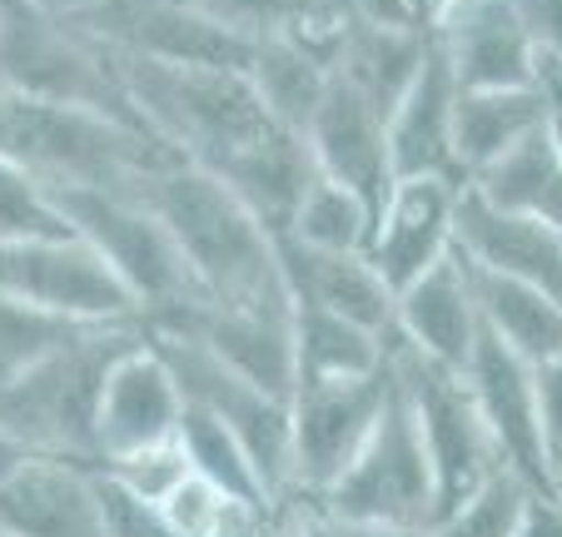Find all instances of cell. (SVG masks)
I'll use <instances>...</instances> for the list:
<instances>
[{"label":"cell","instance_id":"8992f818","mask_svg":"<svg viewBox=\"0 0 562 537\" xmlns=\"http://www.w3.org/2000/svg\"><path fill=\"white\" fill-rule=\"evenodd\" d=\"M50 200L60 210L65 230L80 234L110 264V275L125 284V294L139 309V324L200 299L165 220L139 194L80 184V190H50Z\"/></svg>","mask_w":562,"mask_h":537},{"label":"cell","instance_id":"f907efd6","mask_svg":"<svg viewBox=\"0 0 562 537\" xmlns=\"http://www.w3.org/2000/svg\"><path fill=\"white\" fill-rule=\"evenodd\" d=\"M558 488H562V463H558Z\"/></svg>","mask_w":562,"mask_h":537},{"label":"cell","instance_id":"d590c367","mask_svg":"<svg viewBox=\"0 0 562 537\" xmlns=\"http://www.w3.org/2000/svg\"><path fill=\"white\" fill-rule=\"evenodd\" d=\"M45 234H65L50 190L35 175H25L15 159L0 155V244L45 239Z\"/></svg>","mask_w":562,"mask_h":537},{"label":"cell","instance_id":"681fc988","mask_svg":"<svg viewBox=\"0 0 562 537\" xmlns=\"http://www.w3.org/2000/svg\"><path fill=\"white\" fill-rule=\"evenodd\" d=\"M5 105H11V90H5V85H0V120H5Z\"/></svg>","mask_w":562,"mask_h":537},{"label":"cell","instance_id":"44dd1931","mask_svg":"<svg viewBox=\"0 0 562 537\" xmlns=\"http://www.w3.org/2000/svg\"><path fill=\"white\" fill-rule=\"evenodd\" d=\"M308 155H314L318 175L339 179L349 190H359L363 200L383 204L393 184V165H389V115L373 100H363L359 90L334 75L324 90V105L308 120L304 130Z\"/></svg>","mask_w":562,"mask_h":537},{"label":"cell","instance_id":"ac0fdd59","mask_svg":"<svg viewBox=\"0 0 562 537\" xmlns=\"http://www.w3.org/2000/svg\"><path fill=\"white\" fill-rule=\"evenodd\" d=\"M453 249L477 269H493L503 279L542 289L548 299L562 304V230L532 214L493 210L488 200H477L463 184L458 194V234Z\"/></svg>","mask_w":562,"mask_h":537},{"label":"cell","instance_id":"d6a6232c","mask_svg":"<svg viewBox=\"0 0 562 537\" xmlns=\"http://www.w3.org/2000/svg\"><path fill=\"white\" fill-rule=\"evenodd\" d=\"M200 11L245 45L294 41V35H314L334 25L318 0H200Z\"/></svg>","mask_w":562,"mask_h":537},{"label":"cell","instance_id":"4fadbf2b","mask_svg":"<svg viewBox=\"0 0 562 537\" xmlns=\"http://www.w3.org/2000/svg\"><path fill=\"white\" fill-rule=\"evenodd\" d=\"M184 393L175 383L170 363L139 334V344L110 369L95 409V468L125 463L145 448H165L180 438Z\"/></svg>","mask_w":562,"mask_h":537},{"label":"cell","instance_id":"60d3db41","mask_svg":"<svg viewBox=\"0 0 562 537\" xmlns=\"http://www.w3.org/2000/svg\"><path fill=\"white\" fill-rule=\"evenodd\" d=\"M304 503H284V507H234V517L224 523L220 537H299L304 527Z\"/></svg>","mask_w":562,"mask_h":537},{"label":"cell","instance_id":"83f0119b","mask_svg":"<svg viewBox=\"0 0 562 537\" xmlns=\"http://www.w3.org/2000/svg\"><path fill=\"white\" fill-rule=\"evenodd\" d=\"M428 35L414 31H389V25H363L344 21L334 31V75L349 90H359L363 100L393 115V105L404 100V90L414 85V75L428 60Z\"/></svg>","mask_w":562,"mask_h":537},{"label":"cell","instance_id":"2e32d148","mask_svg":"<svg viewBox=\"0 0 562 537\" xmlns=\"http://www.w3.org/2000/svg\"><path fill=\"white\" fill-rule=\"evenodd\" d=\"M463 383L473 393L477 413L488 423V438L498 448L503 468L522 478L528 488H552V458L542 443L538 389H532V363H522L513 348L483 334L473 363L463 369Z\"/></svg>","mask_w":562,"mask_h":537},{"label":"cell","instance_id":"30bf717a","mask_svg":"<svg viewBox=\"0 0 562 537\" xmlns=\"http://www.w3.org/2000/svg\"><path fill=\"white\" fill-rule=\"evenodd\" d=\"M0 294L21 299L50 318H65V324H139V309L125 294V284L70 230L0 244Z\"/></svg>","mask_w":562,"mask_h":537},{"label":"cell","instance_id":"b9f144b4","mask_svg":"<svg viewBox=\"0 0 562 537\" xmlns=\"http://www.w3.org/2000/svg\"><path fill=\"white\" fill-rule=\"evenodd\" d=\"M513 537H562V488H528Z\"/></svg>","mask_w":562,"mask_h":537},{"label":"cell","instance_id":"6da1fadb","mask_svg":"<svg viewBox=\"0 0 562 537\" xmlns=\"http://www.w3.org/2000/svg\"><path fill=\"white\" fill-rule=\"evenodd\" d=\"M165 220L184 269L204 304L249 309V314H294L284 289L279 239L234 200L214 175L170 165L125 184Z\"/></svg>","mask_w":562,"mask_h":537},{"label":"cell","instance_id":"9c48e42d","mask_svg":"<svg viewBox=\"0 0 562 537\" xmlns=\"http://www.w3.org/2000/svg\"><path fill=\"white\" fill-rule=\"evenodd\" d=\"M145 338L159 348V358L170 363L175 383L184 393V409L204 413V418L224 423L234 438L249 448L259 478H265L274 503H294V458H289V399L259 389V383L239 379L234 369H224L220 358H210L204 348L184 344L170 334H149Z\"/></svg>","mask_w":562,"mask_h":537},{"label":"cell","instance_id":"277c9868","mask_svg":"<svg viewBox=\"0 0 562 537\" xmlns=\"http://www.w3.org/2000/svg\"><path fill=\"white\" fill-rule=\"evenodd\" d=\"M115 65L139 120L194 169H220L224 159H234L245 145L274 130V120L249 90L245 70L165 65L135 60V55H115Z\"/></svg>","mask_w":562,"mask_h":537},{"label":"cell","instance_id":"ab89813d","mask_svg":"<svg viewBox=\"0 0 562 537\" xmlns=\"http://www.w3.org/2000/svg\"><path fill=\"white\" fill-rule=\"evenodd\" d=\"M532 389H538V418H542V443L552 458V488H558V463H562V354L548 363H532Z\"/></svg>","mask_w":562,"mask_h":537},{"label":"cell","instance_id":"5b68a950","mask_svg":"<svg viewBox=\"0 0 562 537\" xmlns=\"http://www.w3.org/2000/svg\"><path fill=\"white\" fill-rule=\"evenodd\" d=\"M0 85L21 100L95 110V115L149 130L130 105L115 55L75 21L41 11L35 0H0Z\"/></svg>","mask_w":562,"mask_h":537},{"label":"cell","instance_id":"7a4b0ae2","mask_svg":"<svg viewBox=\"0 0 562 537\" xmlns=\"http://www.w3.org/2000/svg\"><path fill=\"white\" fill-rule=\"evenodd\" d=\"M139 324H95L65 338L31 363L11 389H0V433L25 458L95 468V409L110 369L139 344Z\"/></svg>","mask_w":562,"mask_h":537},{"label":"cell","instance_id":"d6986e66","mask_svg":"<svg viewBox=\"0 0 562 537\" xmlns=\"http://www.w3.org/2000/svg\"><path fill=\"white\" fill-rule=\"evenodd\" d=\"M0 527L15 537H105L100 473L60 458H25L0 483Z\"/></svg>","mask_w":562,"mask_h":537},{"label":"cell","instance_id":"1f68e13d","mask_svg":"<svg viewBox=\"0 0 562 537\" xmlns=\"http://www.w3.org/2000/svg\"><path fill=\"white\" fill-rule=\"evenodd\" d=\"M180 448H184V458H190L194 478L214 483L224 497H234V503H245V507H284V503H274V497H269V488H265V478H259L249 448L234 438L224 423H214V418H204V413L184 409Z\"/></svg>","mask_w":562,"mask_h":537},{"label":"cell","instance_id":"9a60e30c","mask_svg":"<svg viewBox=\"0 0 562 537\" xmlns=\"http://www.w3.org/2000/svg\"><path fill=\"white\" fill-rule=\"evenodd\" d=\"M139 328L184 338L210 358H220L239 379L259 383L279 399H294V314H249V309H220L194 299V304L159 314Z\"/></svg>","mask_w":562,"mask_h":537},{"label":"cell","instance_id":"ba28073f","mask_svg":"<svg viewBox=\"0 0 562 537\" xmlns=\"http://www.w3.org/2000/svg\"><path fill=\"white\" fill-rule=\"evenodd\" d=\"M389 369H393L398 393L414 409L418 438L428 448V468H434V488H438V517L448 507H458L463 497H473L488 478L508 473L488 438V423H483L473 393H468L463 373L438 369V363H428V358L408 354L398 344H393Z\"/></svg>","mask_w":562,"mask_h":537},{"label":"cell","instance_id":"ffe728a7","mask_svg":"<svg viewBox=\"0 0 562 537\" xmlns=\"http://www.w3.org/2000/svg\"><path fill=\"white\" fill-rule=\"evenodd\" d=\"M393 344L453 373H463L473 363L477 344H483V318H477L473 289H468L458 254L443 259L438 269H428L424 279H414L408 289H398Z\"/></svg>","mask_w":562,"mask_h":537},{"label":"cell","instance_id":"3957f363","mask_svg":"<svg viewBox=\"0 0 562 537\" xmlns=\"http://www.w3.org/2000/svg\"><path fill=\"white\" fill-rule=\"evenodd\" d=\"M0 155L35 175L45 190H80V184L125 190L139 175L184 165L165 139L139 125L21 96H11L5 120H0Z\"/></svg>","mask_w":562,"mask_h":537},{"label":"cell","instance_id":"f546056e","mask_svg":"<svg viewBox=\"0 0 562 537\" xmlns=\"http://www.w3.org/2000/svg\"><path fill=\"white\" fill-rule=\"evenodd\" d=\"M468 190L477 200H488L493 210L532 214L562 230V155L552 145V130L542 125L538 135H528L522 145H513L503 159H493L488 169H477L468 179Z\"/></svg>","mask_w":562,"mask_h":537},{"label":"cell","instance_id":"7bdbcfd3","mask_svg":"<svg viewBox=\"0 0 562 537\" xmlns=\"http://www.w3.org/2000/svg\"><path fill=\"white\" fill-rule=\"evenodd\" d=\"M453 11H458V0H398V15H404V25L414 35H428V41L443 31V21Z\"/></svg>","mask_w":562,"mask_h":537},{"label":"cell","instance_id":"5bb4252c","mask_svg":"<svg viewBox=\"0 0 562 537\" xmlns=\"http://www.w3.org/2000/svg\"><path fill=\"white\" fill-rule=\"evenodd\" d=\"M458 194H463V184L443 175H414L389 184L379 220H373L369 264L393 294L424 279L428 269H438L443 259H453Z\"/></svg>","mask_w":562,"mask_h":537},{"label":"cell","instance_id":"816d5d0a","mask_svg":"<svg viewBox=\"0 0 562 537\" xmlns=\"http://www.w3.org/2000/svg\"><path fill=\"white\" fill-rule=\"evenodd\" d=\"M0 537H15V533H5V527H0Z\"/></svg>","mask_w":562,"mask_h":537},{"label":"cell","instance_id":"7402d4cb","mask_svg":"<svg viewBox=\"0 0 562 537\" xmlns=\"http://www.w3.org/2000/svg\"><path fill=\"white\" fill-rule=\"evenodd\" d=\"M279 264H284V289L294 309H318L339 314L349 324H363L373 334L393 338V294L383 275L369 264V254H318L279 239Z\"/></svg>","mask_w":562,"mask_h":537},{"label":"cell","instance_id":"74e56055","mask_svg":"<svg viewBox=\"0 0 562 537\" xmlns=\"http://www.w3.org/2000/svg\"><path fill=\"white\" fill-rule=\"evenodd\" d=\"M234 507H245V503H234V497H224L214 483H204V478L190 473L165 503H159V513L170 517V527L180 537H220L224 523L234 517Z\"/></svg>","mask_w":562,"mask_h":537},{"label":"cell","instance_id":"52a82bcc","mask_svg":"<svg viewBox=\"0 0 562 537\" xmlns=\"http://www.w3.org/2000/svg\"><path fill=\"white\" fill-rule=\"evenodd\" d=\"M308 513L324 523H398V527H434L438 488L428 468V448L418 438V423L408 399L393 383L389 409L379 428L359 448L349 468L308 503Z\"/></svg>","mask_w":562,"mask_h":537},{"label":"cell","instance_id":"e0dca14e","mask_svg":"<svg viewBox=\"0 0 562 537\" xmlns=\"http://www.w3.org/2000/svg\"><path fill=\"white\" fill-rule=\"evenodd\" d=\"M458 90H528L542 85V60L513 0H458L434 35Z\"/></svg>","mask_w":562,"mask_h":537},{"label":"cell","instance_id":"8d00e7d4","mask_svg":"<svg viewBox=\"0 0 562 537\" xmlns=\"http://www.w3.org/2000/svg\"><path fill=\"white\" fill-rule=\"evenodd\" d=\"M105 478H115L125 493H135V497H145V503H165V497L175 493V488L184 483V478L194 473L190 468V458H184V448H180V438L175 443H165V448H145V454H135V458H125V463H110V468H100Z\"/></svg>","mask_w":562,"mask_h":537},{"label":"cell","instance_id":"f1b7e54d","mask_svg":"<svg viewBox=\"0 0 562 537\" xmlns=\"http://www.w3.org/2000/svg\"><path fill=\"white\" fill-rule=\"evenodd\" d=\"M393 338L349 324L339 314L294 309V383H334V379H373L389 369Z\"/></svg>","mask_w":562,"mask_h":537},{"label":"cell","instance_id":"cb8c5ba5","mask_svg":"<svg viewBox=\"0 0 562 537\" xmlns=\"http://www.w3.org/2000/svg\"><path fill=\"white\" fill-rule=\"evenodd\" d=\"M204 175L220 179L224 190L279 239V234L289 230V220H294L304 190L318 179V165H314V155H308L304 135L274 125L269 135H259L255 145H245L234 159H224L220 169H204Z\"/></svg>","mask_w":562,"mask_h":537},{"label":"cell","instance_id":"4dcf8cb0","mask_svg":"<svg viewBox=\"0 0 562 537\" xmlns=\"http://www.w3.org/2000/svg\"><path fill=\"white\" fill-rule=\"evenodd\" d=\"M373 220H379V204L363 200L349 184H339V179L318 175L304 190L294 220H289V230L279 239L299 244V249H318V254H369Z\"/></svg>","mask_w":562,"mask_h":537},{"label":"cell","instance_id":"603a6c76","mask_svg":"<svg viewBox=\"0 0 562 537\" xmlns=\"http://www.w3.org/2000/svg\"><path fill=\"white\" fill-rule=\"evenodd\" d=\"M453 105H458V80L434 41L424 70L414 75V85H408L404 100H398L389 115L393 179L443 175V179L463 184V169H458V155H453Z\"/></svg>","mask_w":562,"mask_h":537},{"label":"cell","instance_id":"836d02e7","mask_svg":"<svg viewBox=\"0 0 562 537\" xmlns=\"http://www.w3.org/2000/svg\"><path fill=\"white\" fill-rule=\"evenodd\" d=\"M80 328H95V324H65V318H50L41 309L21 304V299L0 294V389H11L31 363H41L50 348H60Z\"/></svg>","mask_w":562,"mask_h":537},{"label":"cell","instance_id":"7dc6e473","mask_svg":"<svg viewBox=\"0 0 562 537\" xmlns=\"http://www.w3.org/2000/svg\"><path fill=\"white\" fill-rule=\"evenodd\" d=\"M318 5H324V15H329L334 25L349 21V11H353V0H318Z\"/></svg>","mask_w":562,"mask_h":537},{"label":"cell","instance_id":"4316f807","mask_svg":"<svg viewBox=\"0 0 562 537\" xmlns=\"http://www.w3.org/2000/svg\"><path fill=\"white\" fill-rule=\"evenodd\" d=\"M548 125V85L528 90H458L453 105V155L463 169V184L503 159L513 145Z\"/></svg>","mask_w":562,"mask_h":537},{"label":"cell","instance_id":"bcb514c9","mask_svg":"<svg viewBox=\"0 0 562 537\" xmlns=\"http://www.w3.org/2000/svg\"><path fill=\"white\" fill-rule=\"evenodd\" d=\"M21 463H25V454H21V448H15L11 438H5V433H0V483H5V478H11Z\"/></svg>","mask_w":562,"mask_h":537},{"label":"cell","instance_id":"f6af8a7d","mask_svg":"<svg viewBox=\"0 0 562 537\" xmlns=\"http://www.w3.org/2000/svg\"><path fill=\"white\" fill-rule=\"evenodd\" d=\"M35 5H41V11H50V15H65V21H75V15L90 11L95 0H35Z\"/></svg>","mask_w":562,"mask_h":537},{"label":"cell","instance_id":"ee69618b","mask_svg":"<svg viewBox=\"0 0 562 537\" xmlns=\"http://www.w3.org/2000/svg\"><path fill=\"white\" fill-rule=\"evenodd\" d=\"M334 537H428V527H398V523H329Z\"/></svg>","mask_w":562,"mask_h":537},{"label":"cell","instance_id":"f35d334b","mask_svg":"<svg viewBox=\"0 0 562 537\" xmlns=\"http://www.w3.org/2000/svg\"><path fill=\"white\" fill-rule=\"evenodd\" d=\"M542 60V85L562 90V0H513Z\"/></svg>","mask_w":562,"mask_h":537},{"label":"cell","instance_id":"484cf974","mask_svg":"<svg viewBox=\"0 0 562 537\" xmlns=\"http://www.w3.org/2000/svg\"><path fill=\"white\" fill-rule=\"evenodd\" d=\"M458 264H463L468 289H473L483 334L498 338L503 348H513L522 363H548V358L562 354V304L558 299H548L532 284H518V279L493 275V269H477L463 254H458Z\"/></svg>","mask_w":562,"mask_h":537},{"label":"cell","instance_id":"7c38bea8","mask_svg":"<svg viewBox=\"0 0 562 537\" xmlns=\"http://www.w3.org/2000/svg\"><path fill=\"white\" fill-rule=\"evenodd\" d=\"M75 25L95 35L105 51L165 65H214L245 70L255 45L234 41L224 25L200 11V0H95L75 15Z\"/></svg>","mask_w":562,"mask_h":537},{"label":"cell","instance_id":"8fae6325","mask_svg":"<svg viewBox=\"0 0 562 537\" xmlns=\"http://www.w3.org/2000/svg\"><path fill=\"white\" fill-rule=\"evenodd\" d=\"M393 393V369L373 379L294 383L289 399V458H294V503H314L344 468L359 458L369 433L379 428Z\"/></svg>","mask_w":562,"mask_h":537},{"label":"cell","instance_id":"d4e9b609","mask_svg":"<svg viewBox=\"0 0 562 537\" xmlns=\"http://www.w3.org/2000/svg\"><path fill=\"white\" fill-rule=\"evenodd\" d=\"M339 25H324L314 35H294V41H269L249 51L245 80L279 130L304 135L308 120L318 115L324 90L334 80V31Z\"/></svg>","mask_w":562,"mask_h":537},{"label":"cell","instance_id":"e575fe53","mask_svg":"<svg viewBox=\"0 0 562 537\" xmlns=\"http://www.w3.org/2000/svg\"><path fill=\"white\" fill-rule=\"evenodd\" d=\"M522 497H528V483L513 473H498L477 488L473 497L448 507V513L428 527V537H513L518 533Z\"/></svg>","mask_w":562,"mask_h":537},{"label":"cell","instance_id":"c3c4849f","mask_svg":"<svg viewBox=\"0 0 562 537\" xmlns=\"http://www.w3.org/2000/svg\"><path fill=\"white\" fill-rule=\"evenodd\" d=\"M299 537H334V533H329V523H324V517L304 513V527H299Z\"/></svg>","mask_w":562,"mask_h":537}]
</instances>
